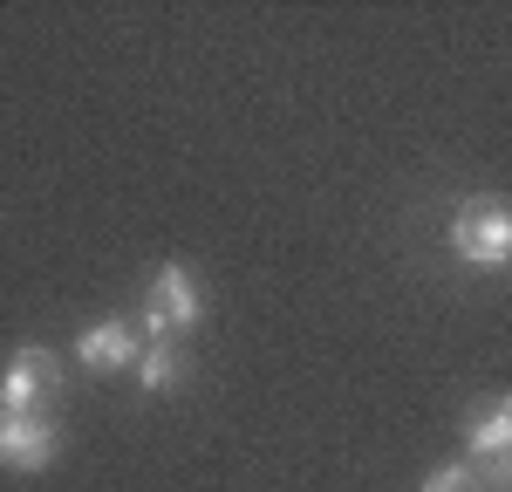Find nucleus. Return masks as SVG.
<instances>
[{"instance_id": "8", "label": "nucleus", "mask_w": 512, "mask_h": 492, "mask_svg": "<svg viewBox=\"0 0 512 492\" xmlns=\"http://www.w3.org/2000/svg\"><path fill=\"white\" fill-rule=\"evenodd\" d=\"M424 492H485V486H478L472 458H458V465H437L431 479H424Z\"/></svg>"}, {"instance_id": "6", "label": "nucleus", "mask_w": 512, "mask_h": 492, "mask_svg": "<svg viewBox=\"0 0 512 492\" xmlns=\"http://www.w3.org/2000/svg\"><path fill=\"white\" fill-rule=\"evenodd\" d=\"M499 451H512V390L472 404V417H465V458L485 465V458H499Z\"/></svg>"}, {"instance_id": "7", "label": "nucleus", "mask_w": 512, "mask_h": 492, "mask_svg": "<svg viewBox=\"0 0 512 492\" xmlns=\"http://www.w3.org/2000/svg\"><path fill=\"white\" fill-rule=\"evenodd\" d=\"M185 342H144V356H137V383H144V397H164V390H178L185 383Z\"/></svg>"}, {"instance_id": "2", "label": "nucleus", "mask_w": 512, "mask_h": 492, "mask_svg": "<svg viewBox=\"0 0 512 492\" xmlns=\"http://www.w3.org/2000/svg\"><path fill=\"white\" fill-rule=\"evenodd\" d=\"M55 390H62V363H55L48 349L28 342V349L7 356V376H0V410H7V417H35Z\"/></svg>"}, {"instance_id": "4", "label": "nucleus", "mask_w": 512, "mask_h": 492, "mask_svg": "<svg viewBox=\"0 0 512 492\" xmlns=\"http://www.w3.org/2000/svg\"><path fill=\"white\" fill-rule=\"evenodd\" d=\"M144 308H158L164 322L185 335V328L205 322V287H198V274L185 267V260H164L158 274H151V294H144Z\"/></svg>"}, {"instance_id": "9", "label": "nucleus", "mask_w": 512, "mask_h": 492, "mask_svg": "<svg viewBox=\"0 0 512 492\" xmlns=\"http://www.w3.org/2000/svg\"><path fill=\"white\" fill-rule=\"evenodd\" d=\"M478 486H485V492H512V451H499V458L478 465Z\"/></svg>"}, {"instance_id": "3", "label": "nucleus", "mask_w": 512, "mask_h": 492, "mask_svg": "<svg viewBox=\"0 0 512 492\" xmlns=\"http://www.w3.org/2000/svg\"><path fill=\"white\" fill-rule=\"evenodd\" d=\"M55 451H62V431H55L41 410L35 417H7V410H0V465H7V472H48Z\"/></svg>"}, {"instance_id": "5", "label": "nucleus", "mask_w": 512, "mask_h": 492, "mask_svg": "<svg viewBox=\"0 0 512 492\" xmlns=\"http://www.w3.org/2000/svg\"><path fill=\"white\" fill-rule=\"evenodd\" d=\"M76 356L89 369H103V376H110V369H137L144 335H137L130 322H96V328H82V335H76Z\"/></svg>"}, {"instance_id": "1", "label": "nucleus", "mask_w": 512, "mask_h": 492, "mask_svg": "<svg viewBox=\"0 0 512 492\" xmlns=\"http://www.w3.org/2000/svg\"><path fill=\"white\" fill-rule=\"evenodd\" d=\"M451 260L472 267V274H506L512 267V205L492 199V192H472L451 212Z\"/></svg>"}]
</instances>
